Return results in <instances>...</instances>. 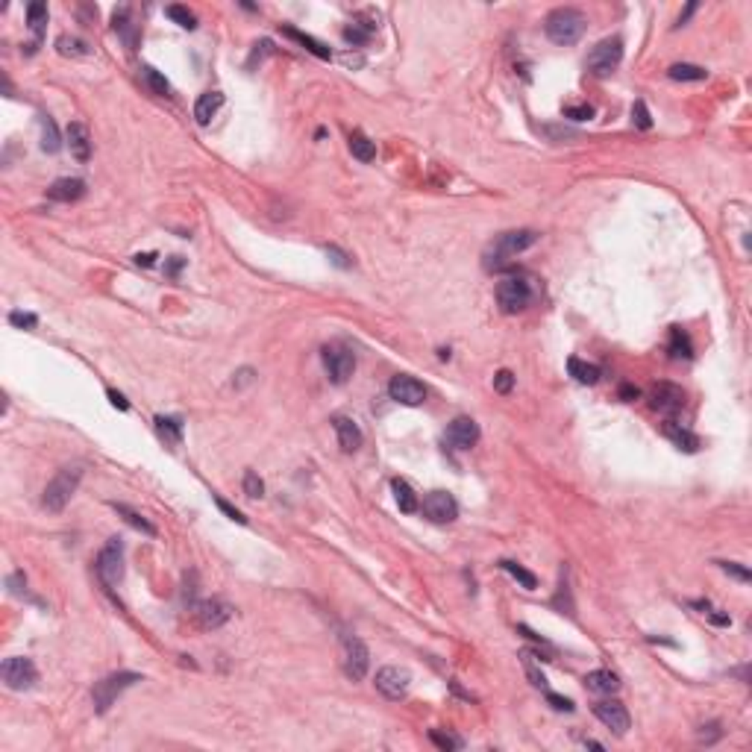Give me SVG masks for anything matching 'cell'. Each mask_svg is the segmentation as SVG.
I'll list each match as a JSON object with an SVG mask.
<instances>
[{
    "instance_id": "7c38bea8",
    "label": "cell",
    "mask_w": 752,
    "mask_h": 752,
    "mask_svg": "<svg viewBox=\"0 0 752 752\" xmlns=\"http://www.w3.org/2000/svg\"><path fill=\"white\" fill-rule=\"evenodd\" d=\"M420 508L432 523H453L459 518V503L449 491H429Z\"/></svg>"
},
{
    "instance_id": "f907efd6",
    "label": "cell",
    "mask_w": 752,
    "mask_h": 752,
    "mask_svg": "<svg viewBox=\"0 0 752 752\" xmlns=\"http://www.w3.org/2000/svg\"><path fill=\"white\" fill-rule=\"evenodd\" d=\"M24 585H27L24 573H12V576H9V591H12L15 596H21V594H24Z\"/></svg>"
},
{
    "instance_id": "7bdbcfd3",
    "label": "cell",
    "mask_w": 752,
    "mask_h": 752,
    "mask_svg": "<svg viewBox=\"0 0 752 752\" xmlns=\"http://www.w3.org/2000/svg\"><path fill=\"white\" fill-rule=\"evenodd\" d=\"M429 738H432V743H438L441 749H459V746H462V738H456V735H444L441 729H432V732H429Z\"/></svg>"
},
{
    "instance_id": "4316f807",
    "label": "cell",
    "mask_w": 752,
    "mask_h": 752,
    "mask_svg": "<svg viewBox=\"0 0 752 752\" xmlns=\"http://www.w3.org/2000/svg\"><path fill=\"white\" fill-rule=\"evenodd\" d=\"M394 497H397V506H400V511H405V514H415L418 508H420V500H418V494H415V488L409 485V482H403V479H394Z\"/></svg>"
},
{
    "instance_id": "6da1fadb",
    "label": "cell",
    "mask_w": 752,
    "mask_h": 752,
    "mask_svg": "<svg viewBox=\"0 0 752 752\" xmlns=\"http://www.w3.org/2000/svg\"><path fill=\"white\" fill-rule=\"evenodd\" d=\"M541 235L535 229H514V232H503L497 235V241H494L485 253V268L494 271V268H503L506 262H511L518 253L529 250L535 241H538Z\"/></svg>"
},
{
    "instance_id": "ac0fdd59",
    "label": "cell",
    "mask_w": 752,
    "mask_h": 752,
    "mask_svg": "<svg viewBox=\"0 0 752 752\" xmlns=\"http://www.w3.org/2000/svg\"><path fill=\"white\" fill-rule=\"evenodd\" d=\"M332 426H335V435H338V444H341L344 453H356V449L361 447V441H364V435H361V429L356 426V420L338 415V418H332Z\"/></svg>"
},
{
    "instance_id": "9f6ffc18",
    "label": "cell",
    "mask_w": 752,
    "mask_h": 752,
    "mask_svg": "<svg viewBox=\"0 0 752 752\" xmlns=\"http://www.w3.org/2000/svg\"><path fill=\"white\" fill-rule=\"evenodd\" d=\"M153 259H156V253H144V256L138 253V256H136V262L144 265V268H147V265H153Z\"/></svg>"
},
{
    "instance_id": "1f68e13d",
    "label": "cell",
    "mask_w": 752,
    "mask_h": 752,
    "mask_svg": "<svg viewBox=\"0 0 752 752\" xmlns=\"http://www.w3.org/2000/svg\"><path fill=\"white\" fill-rule=\"evenodd\" d=\"M62 147V138H59V130L50 115H41V150L45 153H56Z\"/></svg>"
},
{
    "instance_id": "7a4b0ae2",
    "label": "cell",
    "mask_w": 752,
    "mask_h": 752,
    "mask_svg": "<svg viewBox=\"0 0 752 752\" xmlns=\"http://www.w3.org/2000/svg\"><path fill=\"white\" fill-rule=\"evenodd\" d=\"M585 15L579 9H570V6H562V9H552L544 21V30H547V38L555 41V45H576L579 38L585 33Z\"/></svg>"
},
{
    "instance_id": "9a60e30c",
    "label": "cell",
    "mask_w": 752,
    "mask_h": 752,
    "mask_svg": "<svg viewBox=\"0 0 752 752\" xmlns=\"http://www.w3.org/2000/svg\"><path fill=\"white\" fill-rule=\"evenodd\" d=\"M594 714L603 720L614 735H626L629 732V712H626V705H623L620 699H603V702H596L594 705Z\"/></svg>"
},
{
    "instance_id": "6f0895ef",
    "label": "cell",
    "mask_w": 752,
    "mask_h": 752,
    "mask_svg": "<svg viewBox=\"0 0 752 752\" xmlns=\"http://www.w3.org/2000/svg\"><path fill=\"white\" fill-rule=\"evenodd\" d=\"M694 12H697V4H691V6H687V9H685V12L679 15V24H685V21H687V18H691Z\"/></svg>"
},
{
    "instance_id": "2e32d148",
    "label": "cell",
    "mask_w": 752,
    "mask_h": 752,
    "mask_svg": "<svg viewBox=\"0 0 752 752\" xmlns=\"http://www.w3.org/2000/svg\"><path fill=\"white\" fill-rule=\"evenodd\" d=\"M232 606L224 603V599H203V603L195 606V617L200 623V629H218L232 617Z\"/></svg>"
},
{
    "instance_id": "f546056e",
    "label": "cell",
    "mask_w": 752,
    "mask_h": 752,
    "mask_svg": "<svg viewBox=\"0 0 752 752\" xmlns=\"http://www.w3.org/2000/svg\"><path fill=\"white\" fill-rule=\"evenodd\" d=\"M112 508H115V511H118V514H121V518H124L126 523H130L133 529H138V532H144V535H150V538H153V535H156V526H153V523H150V521H144V518H141V514H138V511H133L130 506H124V503H112Z\"/></svg>"
},
{
    "instance_id": "c3c4849f",
    "label": "cell",
    "mask_w": 752,
    "mask_h": 752,
    "mask_svg": "<svg viewBox=\"0 0 752 752\" xmlns=\"http://www.w3.org/2000/svg\"><path fill=\"white\" fill-rule=\"evenodd\" d=\"M591 115H594L591 106H565V118L570 121H588Z\"/></svg>"
},
{
    "instance_id": "44dd1931",
    "label": "cell",
    "mask_w": 752,
    "mask_h": 752,
    "mask_svg": "<svg viewBox=\"0 0 752 752\" xmlns=\"http://www.w3.org/2000/svg\"><path fill=\"white\" fill-rule=\"evenodd\" d=\"M661 432L667 435L679 449H685V453H697L699 449V438L691 432V429H685L682 423H676L673 418H667L664 420V426H661Z\"/></svg>"
},
{
    "instance_id": "30bf717a",
    "label": "cell",
    "mask_w": 752,
    "mask_h": 752,
    "mask_svg": "<svg viewBox=\"0 0 752 752\" xmlns=\"http://www.w3.org/2000/svg\"><path fill=\"white\" fill-rule=\"evenodd\" d=\"M97 576L103 579V585H118L124 579V544L121 538H109L97 555Z\"/></svg>"
},
{
    "instance_id": "8992f818",
    "label": "cell",
    "mask_w": 752,
    "mask_h": 752,
    "mask_svg": "<svg viewBox=\"0 0 752 752\" xmlns=\"http://www.w3.org/2000/svg\"><path fill=\"white\" fill-rule=\"evenodd\" d=\"M341 664H344L347 679H353V682H361L364 676H368L371 653H368V647H364L361 638H356V635H344L341 638Z\"/></svg>"
},
{
    "instance_id": "816d5d0a",
    "label": "cell",
    "mask_w": 752,
    "mask_h": 752,
    "mask_svg": "<svg viewBox=\"0 0 752 752\" xmlns=\"http://www.w3.org/2000/svg\"><path fill=\"white\" fill-rule=\"evenodd\" d=\"M638 397H641V391L635 388V385H620V400L632 403V400H638Z\"/></svg>"
},
{
    "instance_id": "5bb4252c",
    "label": "cell",
    "mask_w": 752,
    "mask_h": 752,
    "mask_svg": "<svg viewBox=\"0 0 752 752\" xmlns=\"http://www.w3.org/2000/svg\"><path fill=\"white\" fill-rule=\"evenodd\" d=\"M388 394L394 403L400 405H420L426 400V388H423V382H418L415 376L409 374H397L391 382H388Z\"/></svg>"
},
{
    "instance_id": "ba28073f",
    "label": "cell",
    "mask_w": 752,
    "mask_h": 752,
    "mask_svg": "<svg viewBox=\"0 0 752 752\" xmlns=\"http://www.w3.org/2000/svg\"><path fill=\"white\" fill-rule=\"evenodd\" d=\"M0 679H4V685L9 687V691H30V687L36 685L38 679V670H36V664L24 655H12L6 658L4 664H0Z\"/></svg>"
},
{
    "instance_id": "e575fe53",
    "label": "cell",
    "mask_w": 752,
    "mask_h": 752,
    "mask_svg": "<svg viewBox=\"0 0 752 752\" xmlns=\"http://www.w3.org/2000/svg\"><path fill=\"white\" fill-rule=\"evenodd\" d=\"M112 27H115V33H121V36L126 38V45H136V33H133V24H130V9H126V6L115 9V15H112Z\"/></svg>"
},
{
    "instance_id": "d6a6232c",
    "label": "cell",
    "mask_w": 752,
    "mask_h": 752,
    "mask_svg": "<svg viewBox=\"0 0 752 752\" xmlns=\"http://www.w3.org/2000/svg\"><path fill=\"white\" fill-rule=\"evenodd\" d=\"M56 50L62 56H74V59H82V56L92 53L89 45H85V41H80V38H74V36H59L56 38Z\"/></svg>"
},
{
    "instance_id": "f5cc1de1",
    "label": "cell",
    "mask_w": 752,
    "mask_h": 752,
    "mask_svg": "<svg viewBox=\"0 0 752 752\" xmlns=\"http://www.w3.org/2000/svg\"><path fill=\"white\" fill-rule=\"evenodd\" d=\"M109 400H112V405H118L121 412H126V409H130V403H126V400H124V394H118V391H109Z\"/></svg>"
},
{
    "instance_id": "db71d44e",
    "label": "cell",
    "mask_w": 752,
    "mask_h": 752,
    "mask_svg": "<svg viewBox=\"0 0 752 752\" xmlns=\"http://www.w3.org/2000/svg\"><path fill=\"white\" fill-rule=\"evenodd\" d=\"M705 614L712 617V623H717V626H729V623H732V620H729V614H720V611H705Z\"/></svg>"
},
{
    "instance_id": "277c9868",
    "label": "cell",
    "mask_w": 752,
    "mask_h": 752,
    "mask_svg": "<svg viewBox=\"0 0 752 752\" xmlns=\"http://www.w3.org/2000/svg\"><path fill=\"white\" fill-rule=\"evenodd\" d=\"M136 682H141V676L133 673V670H118V673H109L106 679L94 682V691H92L94 712L97 714H106L112 708V702L126 691V687H133Z\"/></svg>"
},
{
    "instance_id": "3957f363",
    "label": "cell",
    "mask_w": 752,
    "mask_h": 752,
    "mask_svg": "<svg viewBox=\"0 0 752 752\" xmlns=\"http://www.w3.org/2000/svg\"><path fill=\"white\" fill-rule=\"evenodd\" d=\"M80 479H82V470L80 467H62L59 474L48 482L45 497H41V506H45L48 511H62V508L71 503L74 494H77Z\"/></svg>"
},
{
    "instance_id": "9c48e42d",
    "label": "cell",
    "mask_w": 752,
    "mask_h": 752,
    "mask_svg": "<svg viewBox=\"0 0 752 752\" xmlns=\"http://www.w3.org/2000/svg\"><path fill=\"white\" fill-rule=\"evenodd\" d=\"M529 300H532V288L526 279L521 276H506L500 279V285H497V303L506 315H514V312H521L529 306Z\"/></svg>"
},
{
    "instance_id": "8fae6325",
    "label": "cell",
    "mask_w": 752,
    "mask_h": 752,
    "mask_svg": "<svg viewBox=\"0 0 752 752\" xmlns=\"http://www.w3.org/2000/svg\"><path fill=\"white\" fill-rule=\"evenodd\" d=\"M647 400H650L653 412H658L664 418H673V415L682 412V405H685V391L679 388V385H673V382H655L650 388V394H647Z\"/></svg>"
},
{
    "instance_id": "e0dca14e",
    "label": "cell",
    "mask_w": 752,
    "mask_h": 752,
    "mask_svg": "<svg viewBox=\"0 0 752 752\" xmlns=\"http://www.w3.org/2000/svg\"><path fill=\"white\" fill-rule=\"evenodd\" d=\"M479 441V426L474 418H456L453 423L447 426V444L449 447H456V449H470V447H476Z\"/></svg>"
},
{
    "instance_id": "836d02e7",
    "label": "cell",
    "mask_w": 752,
    "mask_h": 752,
    "mask_svg": "<svg viewBox=\"0 0 752 752\" xmlns=\"http://www.w3.org/2000/svg\"><path fill=\"white\" fill-rule=\"evenodd\" d=\"M500 567H503L506 573H511L514 579H518V582H521L526 591H535V588H538V579H535V573H529V570L521 567L518 562H508V558H506V562H500Z\"/></svg>"
},
{
    "instance_id": "ee69618b",
    "label": "cell",
    "mask_w": 752,
    "mask_h": 752,
    "mask_svg": "<svg viewBox=\"0 0 752 752\" xmlns=\"http://www.w3.org/2000/svg\"><path fill=\"white\" fill-rule=\"evenodd\" d=\"M523 664H526V673H529L532 685H535V687H544V685H547V679H544V673H538V667H535V658H532V653H523Z\"/></svg>"
},
{
    "instance_id": "681fc988",
    "label": "cell",
    "mask_w": 752,
    "mask_h": 752,
    "mask_svg": "<svg viewBox=\"0 0 752 752\" xmlns=\"http://www.w3.org/2000/svg\"><path fill=\"white\" fill-rule=\"evenodd\" d=\"M547 702L555 708V712H573V702H570L567 697H558V694H552V691L547 694Z\"/></svg>"
},
{
    "instance_id": "4fadbf2b",
    "label": "cell",
    "mask_w": 752,
    "mask_h": 752,
    "mask_svg": "<svg viewBox=\"0 0 752 752\" xmlns=\"http://www.w3.org/2000/svg\"><path fill=\"white\" fill-rule=\"evenodd\" d=\"M376 691L385 697V699H403L405 694H409V685H412V673L405 670V667H382L376 673Z\"/></svg>"
},
{
    "instance_id": "b9f144b4",
    "label": "cell",
    "mask_w": 752,
    "mask_h": 752,
    "mask_svg": "<svg viewBox=\"0 0 752 752\" xmlns=\"http://www.w3.org/2000/svg\"><path fill=\"white\" fill-rule=\"evenodd\" d=\"M9 324L18 327V329H36L38 317H36L33 312H12V315H9Z\"/></svg>"
},
{
    "instance_id": "d4e9b609",
    "label": "cell",
    "mask_w": 752,
    "mask_h": 752,
    "mask_svg": "<svg viewBox=\"0 0 752 752\" xmlns=\"http://www.w3.org/2000/svg\"><path fill=\"white\" fill-rule=\"evenodd\" d=\"M283 36H288V38H294L297 45H303L309 53H315L317 59H332V50L324 45V41H317V38H312V36H306V33H300V30H294V27H283Z\"/></svg>"
},
{
    "instance_id": "7dc6e473",
    "label": "cell",
    "mask_w": 752,
    "mask_h": 752,
    "mask_svg": "<svg viewBox=\"0 0 752 752\" xmlns=\"http://www.w3.org/2000/svg\"><path fill=\"white\" fill-rule=\"evenodd\" d=\"M214 503H218V508H221V511L227 514L229 521H235V523H247V518H244V514H241L239 508H235V506H229V503H227L224 497H214Z\"/></svg>"
},
{
    "instance_id": "ffe728a7",
    "label": "cell",
    "mask_w": 752,
    "mask_h": 752,
    "mask_svg": "<svg viewBox=\"0 0 752 752\" xmlns=\"http://www.w3.org/2000/svg\"><path fill=\"white\" fill-rule=\"evenodd\" d=\"M85 195V182L77 177H62L48 188V197L56 203H77Z\"/></svg>"
},
{
    "instance_id": "4dcf8cb0",
    "label": "cell",
    "mask_w": 752,
    "mask_h": 752,
    "mask_svg": "<svg viewBox=\"0 0 752 752\" xmlns=\"http://www.w3.org/2000/svg\"><path fill=\"white\" fill-rule=\"evenodd\" d=\"M350 153L359 162H374L376 159V144L368 136H364V133H353L350 136Z\"/></svg>"
},
{
    "instance_id": "52a82bcc",
    "label": "cell",
    "mask_w": 752,
    "mask_h": 752,
    "mask_svg": "<svg viewBox=\"0 0 752 752\" xmlns=\"http://www.w3.org/2000/svg\"><path fill=\"white\" fill-rule=\"evenodd\" d=\"M320 359H324V368H327V374H329V379L335 385L347 382L353 376V371H356V356H353V350L347 347V344H338V341L327 344L324 353H320Z\"/></svg>"
},
{
    "instance_id": "7402d4cb",
    "label": "cell",
    "mask_w": 752,
    "mask_h": 752,
    "mask_svg": "<svg viewBox=\"0 0 752 752\" xmlns=\"http://www.w3.org/2000/svg\"><path fill=\"white\" fill-rule=\"evenodd\" d=\"M221 106H224V94L221 92H203L197 97V103H195V118H197V124L206 126L214 115H218Z\"/></svg>"
},
{
    "instance_id": "83f0119b",
    "label": "cell",
    "mask_w": 752,
    "mask_h": 752,
    "mask_svg": "<svg viewBox=\"0 0 752 752\" xmlns=\"http://www.w3.org/2000/svg\"><path fill=\"white\" fill-rule=\"evenodd\" d=\"M667 353L670 359H691L694 356V347H691V338H687V332H682L679 327L670 329V341H667Z\"/></svg>"
},
{
    "instance_id": "60d3db41",
    "label": "cell",
    "mask_w": 752,
    "mask_h": 752,
    "mask_svg": "<svg viewBox=\"0 0 752 752\" xmlns=\"http://www.w3.org/2000/svg\"><path fill=\"white\" fill-rule=\"evenodd\" d=\"M632 121H635L638 130H650V126H653L650 109H647V103H643V100H635V106H632Z\"/></svg>"
},
{
    "instance_id": "d590c367",
    "label": "cell",
    "mask_w": 752,
    "mask_h": 752,
    "mask_svg": "<svg viewBox=\"0 0 752 752\" xmlns=\"http://www.w3.org/2000/svg\"><path fill=\"white\" fill-rule=\"evenodd\" d=\"M156 429L170 441V444H180L182 441V420L180 418H156Z\"/></svg>"
},
{
    "instance_id": "484cf974",
    "label": "cell",
    "mask_w": 752,
    "mask_h": 752,
    "mask_svg": "<svg viewBox=\"0 0 752 752\" xmlns=\"http://www.w3.org/2000/svg\"><path fill=\"white\" fill-rule=\"evenodd\" d=\"M667 77L676 82H702L708 80V71L699 65H691V62H676V65L667 68Z\"/></svg>"
},
{
    "instance_id": "5b68a950",
    "label": "cell",
    "mask_w": 752,
    "mask_h": 752,
    "mask_svg": "<svg viewBox=\"0 0 752 752\" xmlns=\"http://www.w3.org/2000/svg\"><path fill=\"white\" fill-rule=\"evenodd\" d=\"M623 59V38L617 36H609L603 41H596L594 50L588 53L585 59V68L594 74V77H609Z\"/></svg>"
},
{
    "instance_id": "f35d334b",
    "label": "cell",
    "mask_w": 752,
    "mask_h": 752,
    "mask_svg": "<svg viewBox=\"0 0 752 752\" xmlns=\"http://www.w3.org/2000/svg\"><path fill=\"white\" fill-rule=\"evenodd\" d=\"M374 36V24H350L344 30V41H350V45H368Z\"/></svg>"
},
{
    "instance_id": "d6986e66",
    "label": "cell",
    "mask_w": 752,
    "mask_h": 752,
    "mask_svg": "<svg viewBox=\"0 0 752 752\" xmlns=\"http://www.w3.org/2000/svg\"><path fill=\"white\" fill-rule=\"evenodd\" d=\"M68 147H71V156L77 162H89L92 156V136H89V126L80 124V121H71L68 124Z\"/></svg>"
},
{
    "instance_id": "603a6c76",
    "label": "cell",
    "mask_w": 752,
    "mask_h": 752,
    "mask_svg": "<svg viewBox=\"0 0 752 752\" xmlns=\"http://www.w3.org/2000/svg\"><path fill=\"white\" fill-rule=\"evenodd\" d=\"M585 685L588 691L594 694H617L620 691V679L611 673V670H594L585 676Z\"/></svg>"
},
{
    "instance_id": "f6af8a7d",
    "label": "cell",
    "mask_w": 752,
    "mask_h": 752,
    "mask_svg": "<svg viewBox=\"0 0 752 752\" xmlns=\"http://www.w3.org/2000/svg\"><path fill=\"white\" fill-rule=\"evenodd\" d=\"M717 565H720V567H723V570L729 573V576H735V579H741V582H749V579H752V573H749L746 567H741L738 562H717Z\"/></svg>"
},
{
    "instance_id": "f1b7e54d",
    "label": "cell",
    "mask_w": 752,
    "mask_h": 752,
    "mask_svg": "<svg viewBox=\"0 0 752 752\" xmlns=\"http://www.w3.org/2000/svg\"><path fill=\"white\" fill-rule=\"evenodd\" d=\"M27 24L36 36V48L41 45V36H45V24H48V6L45 4H30L27 6Z\"/></svg>"
},
{
    "instance_id": "cb8c5ba5",
    "label": "cell",
    "mask_w": 752,
    "mask_h": 752,
    "mask_svg": "<svg viewBox=\"0 0 752 752\" xmlns=\"http://www.w3.org/2000/svg\"><path fill=\"white\" fill-rule=\"evenodd\" d=\"M567 371H570V376L576 379V382H582V385H594V382H599V376H603V371L596 368V364H591V361H582V359H567Z\"/></svg>"
},
{
    "instance_id": "8d00e7d4",
    "label": "cell",
    "mask_w": 752,
    "mask_h": 752,
    "mask_svg": "<svg viewBox=\"0 0 752 752\" xmlns=\"http://www.w3.org/2000/svg\"><path fill=\"white\" fill-rule=\"evenodd\" d=\"M141 77H144V82H147V89L153 92V94H159V97H165V94H170V82L156 71V68H141Z\"/></svg>"
},
{
    "instance_id": "11a10c76",
    "label": "cell",
    "mask_w": 752,
    "mask_h": 752,
    "mask_svg": "<svg viewBox=\"0 0 752 752\" xmlns=\"http://www.w3.org/2000/svg\"><path fill=\"white\" fill-rule=\"evenodd\" d=\"M250 379H253V371L244 368V371H239V379H232V385H247Z\"/></svg>"
},
{
    "instance_id": "ab89813d",
    "label": "cell",
    "mask_w": 752,
    "mask_h": 752,
    "mask_svg": "<svg viewBox=\"0 0 752 752\" xmlns=\"http://www.w3.org/2000/svg\"><path fill=\"white\" fill-rule=\"evenodd\" d=\"M241 485H244V494H247L250 500H259L262 494H265V482H262V476L256 474V470H247V474H244V482H241Z\"/></svg>"
},
{
    "instance_id": "74e56055",
    "label": "cell",
    "mask_w": 752,
    "mask_h": 752,
    "mask_svg": "<svg viewBox=\"0 0 752 752\" xmlns=\"http://www.w3.org/2000/svg\"><path fill=\"white\" fill-rule=\"evenodd\" d=\"M165 12H168V18H170V21H177V24H180L182 30H195V27H197V18H195V12H191L188 6H180V4H174V6H168Z\"/></svg>"
},
{
    "instance_id": "bcb514c9",
    "label": "cell",
    "mask_w": 752,
    "mask_h": 752,
    "mask_svg": "<svg viewBox=\"0 0 752 752\" xmlns=\"http://www.w3.org/2000/svg\"><path fill=\"white\" fill-rule=\"evenodd\" d=\"M494 388H497L500 394H508L514 388V374L511 371H500L497 376H494Z\"/></svg>"
}]
</instances>
